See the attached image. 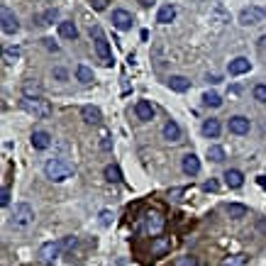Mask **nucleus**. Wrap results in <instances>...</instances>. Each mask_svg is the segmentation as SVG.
<instances>
[{
	"label": "nucleus",
	"mask_w": 266,
	"mask_h": 266,
	"mask_svg": "<svg viewBox=\"0 0 266 266\" xmlns=\"http://www.w3.org/2000/svg\"><path fill=\"white\" fill-rule=\"evenodd\" d=\"M44 173H47L49 181L61 183V181H66V178L74 176V164H69L66 159H49L44 164Z\"/></svg>",
	"instance_id": "obj_1"
},
{
	"label": "nucleus",
	"mask_w": 266,
	"mask_h": 266,
	"mask_svg": "<svg viewBox=\"0 0 266 266\" xmlns=\"http://www.w3.org/2000/svg\"><path fill=\"white\" fill-rule=\"evenodd\" d=\"M20 108L25 110V113H30L32 117H49L52 115V105L47 103V100H42V98H22L20 100Z\"/></svg>",
	"instance_id": "obj_2"
},
{
	"label": "nucleus",
	"mask_w": 266,
	"mask_h": 266,
	"mask_svg": "<svg viewBox=\"0 0 266 266\" xmlns=\"http://www.w3.org/2000/svg\"><path fill=\"white\" fill-rule=\"evenodd\" d=\"M91 35H93V39H95V52H98V57H100V61H103V66H113V52H110V42L105 39L103 30L95 25L93 30H91Z\"/></svg>",
	"instance_id": "obj_3"
},
{
	"label": "nucleus",
	"mask_w": 266,
	"mask_h": 266,
	"mask_svg": "<svg viewBox=\"0 0 266 266\" xmlns=\"http://www.w3.org/2000/svg\"><path fill=\"white\" fill-rule=\"evenodd\" d=\"M35 222V210L27 203H18L15 210H13V225L15 227H30Z\"/></svg>",
	"instance_id": "obj_4"
},
{
	"label": "nucleus",
	"mask_w": 266,
	"mask_h": 266,
	"mask_svg": "<svg viewBox=\"0 0 266 266\" xmlns=\"http://www.w3.org/2000/svg\"><path fill=\"white\" fill-rule=\"evenodd\" d=\"M61 242H47V244H42L37 251V259L42 261L44 266H52L54 261L59 259V254H61Z\"/></svg>",
	"instance_id": "obj_5"
},
{
	"label": "nucleus",
	"mask_w": 266,
	"mask_h": 266,
	"mask_svg": "<svg viewBox=\"0 0 266 266\" xmlns=\"http://www.w3.org/2000/svg\"><path fill=\"white\" fill-rule=\"evenodd\" d=\"M266 20V8H259V5H249L239 13V22L242 25H261Z\"/></svg>",
	"instance_id": "obj_6"
},
{
	"label": "nucleus",
	"mask_w": 266,
	"mask_h": 266,
	"mask_svg": "<svg viewBox=\"0 0 266 266\" xmlns=\"http://www.w3.org/2000/svg\"><path fill=\"white\" fill-rule=\"evenodd\" d=\"M164 225H166V217L159 212V210H152L149 215H147V234H152V237H156V234H161V229H164Z\"/></svg>",
	"instance_id": "obj_7"
},
{
	"label": "nucleus",
	"mask_w": 266,
	"mask_h": 266,
	"mask_svg": "<svg viewBox=\"0 0 266 266\" xmlns=\"http://www.w3.org/2000/svg\"><path fill=\"white\" fill-rule=\"evenodd\" d=\"M0 20H3V32H5V35H15L20 30V22H18V18H15L13 10L0 8Z\"/></svg>",
	"instance_id": "obj_8"
},
{
	"label": "nucleus",
	"mask_w": 266,
	"mask_h": 266,
	"mask_svg": "<svg viewBox=\"0 0 266 266\" xmlns=\"http://www.w3.org/2000/svg\"><path fill=\"white\" fill-rule=\"evenodd\" d=\"M229 132L232 134H249V120L244 117V115H234V117H229Z\"/></svg>",
	"instance_id": "obj_9"
},
{
	"label": "nucleus",
	"mask_w": 266,
	"mask_h": 266,
	"mask_svg": "<svg viewBox=\"0 0 266 266\" xmlns=\"http://www.w3.org/2000/svg\"><path fill=\"white\" fill-rule=\"evenodd\" d=\"M181 169H183L186 176H198L200 173V159L195 154H186L183 161H181Z\"/></svg>",
	"instance_id": "obj_10"
},
{
	"label": "nucleus",
	"mask_w": 266,
	"mask_h": 266,
	"mask_svg": "<svg viewBox=\"0 0 266 266\" xmlns=\"http://www.w3.org/2000/svg\"><path fill=\"white\" fill-rule=\"evenodd\" d=\"M132 15H130V13H127V10H113V25L115 27H117V30H122V32H125V30H130V27H132Z\"/></svg>",
	"instance_id": "obj_11"
},
{
	"label": "nucleus",
	"mask_w": 266,
	"mask_h": 266,
	"mask_svg": "<svg viewBox=\"0 0 266 266\" xmlns=\"http://www.w3.org/2000/svg\"><path fill=\"white\" fill-rule=\"evenodd\" d=\"M134 113H137V117H139L142 122H149V120H154V108H152V103H149V100H137Z\"/></svg>",
	"instance_id": "obj_12"
},
{
	"label": "nucleus",
	"mask_w": 266,
	"mask_h": 266,
	"mask_svg": "<svg viewBox=\"0 0 266 266\" xmlns=\"http://www.w3.org/2000/svg\"><path fill=\"white\" fill-rule=\"evenodd\" d=\"M81 117H83L88 125H100V122H103V113H100L95 105H83V108H81Z\"/></svg>",
	"instance_id": "obj_13"
},
{
	"label": "nucleus",
	"mask_w": 266,
	"mask_h": 266,
	"mask_svg": "<svg viewBox=\"0 0 266 266\" xmlns=\"http://www.w3.org/2000/svg\"><path fill=\"white\" fill-rule=\"evenodd\" d=\"M229 74L232 76H242V74H247L249 69H251V64H249V59H244V57H237V59H232L229 61Z\"/></svg>",
	"instance_id": "obj_14"
},
{
	"label": "nucleus",
	"mask_w": 266,
	"mask_h": 266,
	"mask_svg": "<svg viewBox=\"0 0 266 266\" xmlns=\"http://www.w3.org/2000/svg\"><path fill=\"white\" fill-rule=\"evenodd\" d=\"M32 147H35V149H49V147H52V137H49V132H44V130L32 132Z\"/></svg>",
	"instance_id": "obj_15"
},
{
	"label": "nucleus",
	"mask_w": 266,
	"mask_h": 266,
	"mask_svg": "<svg viewBox=\"0 0 266 266\" xmlns=\"http://www.w3.org/2000/svg\"><path fill=\"white\" fill-rule=\"evenodd\" d=\"M225 183H227L229 188H242V183H244V173L237 171V169H229V171H225Z\"/></svg>",
	"instance_id": "obj_16"
},
{
	"label": "nucleus",
	"mask_w": 266,
	"mask_h": 266,
	"mask_svg": "<svg viewBox=\"0 0 266 266\" xmlns=\"http://www.w3.org/2000/svg\"><path fill=\"white\" fill-rule=\"evenodd\" d=\"M169 88L176 91V93H186L190 88V81L186 76H171L169 78Z\"/></svg>",
	"instance_id": "obj_17"
},
{
	"label": "nucleus",
	"mask_w": 266,
	"mask_h": 266,
	"mask_svg": "<svg viewBox=\"0 0 266 266\" xmlns=\"http://www.w3.org/2000/svg\"><path fill=\"white\" fill-rule=\"evenodd\" d=\"M220 130H222V127H220V120H215V117H210V120L203 122V134H205V137H212V139H215V137H220Z\"/></svg>",
	"instance_id": "obj_18"
},
{
	"label": "nucleus",
	"mask_w": 266,
	"mask_h": 266,
	"mask_svg": "<svg viewBox=\"0 0 266 266\" xmlns=\"http://www.w3.org/2000/svg\"><path fill=\"white\" fill-rule=\"evenodd\" d=\"M164 139H169V142H178V139H181V127H178L173 120H169V122L164 125Z\"/></svg>",
	"instance_id": "obj_19"
},
{
	"label": "nucleus",
	"mask_w": 266,
	"mask_h": 266,
	"mask_svg": "<svg viewBox=\"0 0 266 266\" xmlns=\"http://www.w3.org/2000/svg\"><path fill=\"white\" fill-rule=\"evenodd\" d=\"M173 20H176V8L173 5H164L159 10V15H156V22H161V25H169Z\"/></svg>",
	"instance_id": "obj_20"
},
{
	"label": "nucleus",
	"mask_w": 266,
	"mask_h": 266,
	"mask_svg": "<svg viewBox=\"0 0 266 266\" xmlns=\"http://www.w3.org/2000/svg\"><path fill=\"white\" fill-rule=\"evenodd\" d=\"M39 95H42V86L37 81H27L22 86V98H39Z\"/></svg>",
	"instance_id": "obj_21"
},
{
	"label": "nucleus",
	"mask_w": 266,
	"mask_h": 266,
	"mask_svg": "<svg viewBox=\"0 0 266 266\" xmlns=\"http://www.w3.org/2000/svg\"><path fill=\"white\" fill-rule=\"evenodd\" d=\"M59 35L64 39H76L78 37L76 25H74V22H61V25H59Z\"/></svg>",
	"instance_id": "obj_22"
},
{
	"label": "nucleus",
	"mask_w": 266,
	"mask_h": 266,
	"mask_svg": "<svg viewBox=\"0 0 266 266\" xmlns=\"http://www.w3.org/2000/svg\"><path fill=\"white\" fill-rule=\"evenodd\" d=\"M105 178L110 181V183H120L122 181V171H120V166H115V164H110V166H105Z\"/></svg>",
	"instance_id": "obj_23"
},
{
	"label": "nucleus",
	"mask_w": 266,
	"mask_h": 266,
	"mask_svg": "<svg viewBox=\"0 0 266 266\" xmlns=\"http://www.w3.org/2000/svg\"><path fill=\"white\" fill-rule=\"evenodd\" d=\"M208 159L210 161H215V164H220V161L227 159V154H225L222 147H208Z\"/></svg>",
	"instance_id": "obj_24"
},
{
	"label": "nucleus",
	"mask_w": 266,
	"mask_h": 266,
	"mask_svg": "<svg viewBox=\"0 0 266 266\" xmlns=\"http://www.w3.org/2000/svg\"><path fill=\"white\" fill-rule=\"evenodd\" d=\"M76 78L81 81V83H93V71H91L88 66L81 64V66L76 69Z\"/></svg>",
	"instance_id": "obj_25"
},
{
	"label": "nucleus",
	"mask_w": 266,
	"mask_h": 266,
	"mask_svg": "<svg viewBox=\"0 0 266 266\" xmlns=\"http://www.w3.org/2000/svg\"><path fill=\"white\" fill-rule=\"evenodd\" d=\"M227 215H229V217H234V220H239V217H244V215H247V208H244V205H239V203H229V205H227Z\"/></svg>",
	"instance_id": "obj_26"
},
{
	"label": "nucleus",
	"mask_w": 266,
	"mask_h": 266,
	"mask_svg": "<svg viewBox=\"0 0 266 266\" xmlns=\"http://www.w3.org/2000/svg\"><path fill=\"white\" fill-rule=\"evenodd\" d=\"M171 249V239H156L154 242V247H152V251L156 254V256H161V254H166Z\"/></svg>",
	"instance_id": "obj_27"
},
{
	"label": "nucleus",
	"mask_w": 266,
	"mask_h": 266,
	"mask_svg": "<svg viewBox=\"0 0 266 266\" xmlns=\"http://www.w3.org/2000/svg\"><path fill=\"white\" fill-rule=\"evenodd\" d=\"M203 103H205L208 108H220V105H222V98L217 93H205L203 95Z\"/></svg>",
	"instance_id": "obj_28"
},
{
	"label": "nucleus",
	"mask_w": 266,
	"mask_h": 266,
	"mask_svg": "<svg viewBox=\"0 0 266 266\" xmlns=\"http://www.w3.org/2000/svg\"><path fill=\"white\" fill-rule=\"evenodd\" d=\"M57 18H59V10H57V8H52V10H47V13L39 18V25H52Z\"/></svg>",
	"instance_id": "obj_29"
},
{
	"label": "nucleus",
	"mask_w": 266,
	"mask_h": 266,
	"mask_svg": "<svg viewBox=\"0 0 266 266\" xmlns=\"http://www.w3.org/2000/svg\"><path fill=\"white\" fill-rule=\"evenodd\" d=\"M244 261H247L244 254H234V256H227V259L222 261V266H242Z\"/></svg>",
	"instance_id": "obj_30"
},
{
	"label": "nucleus",
	"mask_w": 266,
	"mask_h": 266,
	"mask_svg": "<svg viewBox=\"0 0 266 266\" xmlns=\"http://www.w3.org/2000/svg\"><path fill=\"white\" fill-rule=\"evenodd\" d=\"M18 59H20L18 47H8V49H5V64H15Z\"/></svg>",
	"instance_id": "obj_31"
},
{
	"label": "nucleus",
	"mask_w": 266,
	"mask_h": 266,
	"mask_svg": "<svg viewBox=\"0 0 266 266\" xmlns=\"http://www.w3.org/2000/svg\"><path fill=\"white\" fill-rule=\"evenodd\" d=\"M254 98H256L259 103H266V83H259V86H254Z\"/></svg>",
	"instance_id": "obj_32"
},
{
	"label": "nucleus",
	"mask_w": 266,
	"mask_h": 266,
	"mask_svg": "<svg viewBox=\"0 0 266 266\" xmlns=\"http://www.w3.org/2000/svg\"><path fill=\"white\" fill-rule=\"evenodd\" d=\"M0 205H3V208H5V205H10V190H8V188L0 190Z\"/></svg>",
	"instance_id": "obj_33"
},
{
	"label": "nucleus",
	"mask_w": 266,
	"mask_h": 266,
	"mask_svg": "<svg viewBox=\"0 0 266 266\" xmlns=\"http://www.w3.org/2000/svg\"><path fill=\"white\" fill-rule=\"evenodd\" d=\"M178 266H198V259H195V256H183V259L178 261Z\"/></svg>",
	"instance_id": "obj_34"
},
{
	"label": "nucleus",
	"mask_w": 266,
	"mask_h": 266,
	"mask_svg": "<svg viewBox=\"0 0 266 266\" xmlns=\"http://www.w3.org/2000/svg\"><path fill=\"white\" fill-rule=\"evenodd\" d=\"M110 217H113V215H110L108 210H103V212H100V225H110Z\"/></svg>",
	"instance_id": "obj_35"
},
{
	"label": "nucleus",
	"mask_w": 266,
	"mask_h": 266,
	"mask_svg": "<svg viewBox=\"0 0 266 266\" xmlns=\"http://www.w3.org/2000/svg\"><path fill=\"white\" fill-rule=\"evenodd\" d=\"M91 5H93L95 10H105V5H108V0H91Z\"/></svg>",
	"instance_id": "obj_36"
},
{
	"label": "nucleus",
	"mask_w": 266,
	"mask_h": 266,
	"mask_svg": "<svg viewBox=\"0 0 266 266\" xmlns=\"http://www.w3.org/2000/svg\"><path fill=\"white\" fill-rule=\"evenodd\" d=\"M44 47H47V49H52V52H59V44H54L52 39H44Z\"/></svg>",
	"instance_id": "obj_37"
},
{
	"label": "nucleus",
	"mask_w": 266,
	"mask_h": 266,
	"mask_svg": "<svg viewBox=\"0 0 266 266\" xmlns=\"http://www.w3.org/2000/svg\"><path fill=\"white\" fill-rule=\"evenodd\" d=\"M217 188H220V186H217V181H212V178L205 183V190H217Z\"/></svg>",
	"instance_id": "obj_38"
},
{
	"label": "nucleus",
	"mask_w": 266,
	"mask_h": 266,
	"mask_svg": "<svg viewBox=\"0 0 266 266\" xmlns=\"http://www.w3.org/2000/svg\"><path fill=\"white\" fill-rule=\"evenodd\" d=\"M54 76L64 81V78H66V71H64V69H54Z\"/></svg>",
	"instance_id": "obj_39"
},
{
	"label": "nucleus",
	"mask_w": 266,
	"mask_h": 266,
	"mask_svg": "<svg viewBox=\"0 0 266 266\" xmlns=\"http://www.w3.org/2000/svg\"><path fill=\"white\" fill-rule=\"evenodd\" d=\"M100 147L108 152V149H113V142H110V139H103V144H100Z\"/></svg>",
	"instance_id": "obj_40"
},
{
	"label": "nucleus",
	"mask_w": 266,
	"mask_h": 266,
	"mask_svg": "<svg viewBox=\"0 0 266 266\" xmlns=\"http://www.w3.org/2000/svg\"><path fill=\"white\" fill-rule=\"evenodd\" d=\"M139 3H142V5H147V8H149V5H154V0H139Z\"/></svg>",
	"instance_id": "obj_41"
},
{
	"label": "nucleus",
	"mask_w": 266,
	"mask_h": 266,
	"mask_svg": "<svg viewBox=\"0 0 266 266\" xmlns=\"http://www.w3.org/2000/svg\"><path fill=\"white\" fill-rule=\"evenodd\" d=\"M259 186H261V188L266 190V178H259Z\"/></svg>",
	"instance_id": "obj_42"
}]
</instances>
